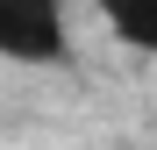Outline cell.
I'll return each instance as SVG.
<instances>
[{
	"instance_id": "6da1fadb",
	"label": "cell",
	"mask_w": 157,
	"mask_h": 150,
	"mask_svg": "<svg viewBox=\"0 0 157 150\" xmlns=\"http://www.w3.org/2000/svg\"><path fill=\"white\" fill-rule=\"evenodd\" d=\"M0 57L57 64L64 57V0H0Z\"/></svg>"
},
{
	"instance_id": "7a4b0ae2",
	"label": "cell",
	"mask_w": 157,
	"mask_h": 150,
	"mask_svg": "<svg viewBox=\"0 0 157 150\" xmlns=\"http://www.w3.org/2000/svg\"><path fill=\"white\" fill-rule=\"evenodd\" d=\"M100 21L128 50H157V0H100Z\"/></svg>"
}]
</instances>
